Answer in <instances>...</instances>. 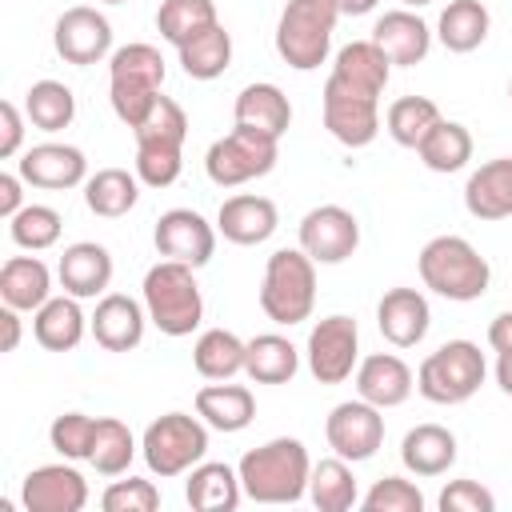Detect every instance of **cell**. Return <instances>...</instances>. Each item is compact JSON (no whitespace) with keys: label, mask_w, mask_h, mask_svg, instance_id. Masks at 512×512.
Segmentation results:
<instances>
[{"label":"cell","mask_w":512,"mask_h":512,"mask_svg":"<svg viewBox=\"0 0 512 512\" xmlns=\"http://www.w3.org/2000/svg\"><path fill=\"white\" fill-rule=\"evenodd\" d=\"M496 384L504 396H512V352H496Z\"/></svg>","instance_id":"obj_52"},{"label":"cell","mask_w":512,"mask_h":512,"mask_svg":"<svg viewBox=\"0 0 512 512\" xmlns=\"http://www.w3.org/2000/svg\"><path fill=\"white\" fill-rule=\"evenodd\" d=\"M104 512H156L160 508V488L152 480L128 476V480H112L100 496Z\"/></svg>","instance_id":"obj_46"},{"label":"cell","mask_w":512,"mask_h":512,"mask_svg":"<svg viewBox=\"0 0 512 512\" xmlns=\"http://www.w3.org/2000/svg\"><path fill=\"white\" fill-rule=\"evenodd\" d=\"M60 228H64V220H60V212L48 208V204H24V208L8 220V236H12V244L24 248V252H44V248H52V244L60 240Z\"/></svg>","instance_id":"obj_43"},{"label":"cell","mask_w":512,"mask_h":512,"mask_svg":"<svg viewBox=\"0 0 512 512\" xmlns=\"http://www.w3.org/2000/svg\"><path fill=\"white\" fill-rule=\"evenodd\" d=\"M432 308L420 288H388L376 304V328L392 348H416L428 336Z\"/></svg>","instance_id":"obj_20"},{"label":"cell","mask_w":512,"mask_h":512,"mask_svg":"<svg viewBox=\"0 0 512 512\" xmlns=\"http://www.w3.org/2000/svg\"><path fill=\"white\" fill-rule=\"evenodd\" d=\"M136 136V176L148 188H168L180 180L184 168V140H188V116L172 96H160L156 108L132 128Z\"/></svg>","instance_id":"obj_6"},{"label":"cell","mask_w":512,"mask_h":512,"mask_svg":"<svg viewBox=\"0 0 512 512\" xmlns=\"http://www.w3.org/2000/svg\"><path fill=\"white\" fill-rule=\"evenodd\" d=\"M136 456V436L124 420L116 416H100L96 420V440H92V456L88 464L100 472V476H124L128 464Z\"/></svg>","instance_id":"obj_42"},{"label":"cell","mask_w":512,"mask_h":512,"mask_svg":"<svg viewBox=\"0 0 512 512\" xmlns=\"http://www.w3.org/2000/svg\"><path fill=\"white\" fill-rule=\"evenodd\" d=\"M340 8L332 0H288L280 20H276V52L288 68L312 72L328 60L332 52V32H336Z\"/></svg>","instance_id":"obj_8"},{"label":"cell","mask_w":512,"mask_h":512,"mask_svg":"<svg viewBox=\"0 0 512 512\" xmlns=\"http://www.w3.org/2000/svg\"><path fill=\"white\" fill-rule=\"evenodd\" d=\"M280 228V212L268 196H256V192H240V196H228L216 212V232L228 240V244H240V248H256L264 244L272 232Z\"/></svg>","instance_id":"obj_21"},{"label":"cell","mask_w":512,"mask_h":512,"mask_svg":"<svg viewBox=\"0 0 512 512\" xmlns=\"http://www.w3.org/2000/svg\"><path fill=\"white\" fill-rule=\"evenodd\" d=\"M488 344H492V352H512V308L488 324Z\"/></svg>","instance_id":"obj_50"},{"label":"cell","mask_w":512,"mask_h":512,"mask_svg":"<svg viewBox=\"0 0 512 512\" xmlns=\"http://www.w3.org/2000/svg\"><path fill=\"white\" fill-rule=\"evenodd\" d=\"M400 4H404V8H412V12H416V8H428V4H436V0H400Z\"/></svg>","instance_id":"obj_54"},{"label":"cell","mask_w":512,"mask_h":512,"mask_svg":"<svg viewBox=\"0 0 512 512\" xmlns=\"http://www.w3.org/2000/svg\"><path fill=\"white\" fill-rule=\"evenodd\" d=\"M16 172L24 176V184L32 188H48V192H64V188H76L88 180V160L76 144H32L24 148Z\"/></svg>","instance_id":"obj_19"},{"label":"cell","mask_w":512,"mask_h":512,"mask_svg":"<svg viewBox=\"0 0 512 512\" xmlns=\"http://www.w3.org/2000/svg\"><path fill=\"white\" fill-rule=\"evenodd\" d=\"M364 512H424V492L404 476H384L360 500Z\"/></svg>","instance_id":"obj_45"},{"label":"cell","mask_w":512,"mask_h":512,"mask_svg":"<svg viewBox=\"0 0 512 512\" xmlns=\"http://www.w3.org/2000/svg\"><path fill=\"white\" fill-rule=\"evenodd\" d=\"M196 416L216 432H244L256 420V396L244 384L212 380L196 392Z\"/></svg>","instance_id":"obj_27"},{"label":"cell","mask_w":512,"mask_h":512,"mask_svg":"<svg viewBox=\"0 0 512 512\" xmlns=\"http://www.w3.org/2000/svg\"><path fill=\"white\" fill-rule=\"evenodd\" d=\"M300 372V352L280 332H260L248 340L244 352V376L256 384H288Z\"/></svg>","instance_id":"obj_32"},{"label":"cell","mask_w":512,"mask_h":512,"mask_svg":"<svg viewBox=\"0 0 512 512\" xmlns=\"http://www.w3.org/2000/svg\"><path fill=\"white\" fill-rule=\"evenodd\" d=\"M496 496L480 480H452L440 492V512H492Z\"/></svg>","instance_id":"obj_47"},{"label":"cell","mask_w":512,"mask_h":512,"mask_svg":"<svg viewBox=\"0 0 512 512\" xmlns=\"http://www.w3.org/2000/svg\"><path fill=\"white\" fill-rule=\"evenodd\" d=\"M0 300L16 312H36L52 300V272L40 256H8L0 268Z\"/></svg>","instance_id":"obj_30"},{"label":"cell","mask_w":512,"mask_h":512,"mask_svg":"<svg viewBox=\"0 0 512 512\" xmlns=\"http://www.w3.org/2000/svg\"><path fill=\"white\" fill-rule=\"evenodd\" d=\"M244 352H248V340H240L228 328H208L192 344V364L204 380H232L244 372Z\"/></svg>","instance_id":"obj_35"},{"label":"cell","mask_w":512,"mask_h":512,"mask_svg":"<svg viewBox=\"0 0 512 512\" xmlns=\"http://www.w3.org/2000/svg\"><path fill=\"white\" fill-rule=\"evenodd\" d=\"M52 44H56L60 60L88 68V64H100L104 56H112V24L104 12L76 4V8L60 12V20L52 28Z\"/></svg>","instance_id":"obj_14"},{"label":"cell","mask_w":512,"mask_h":512,"mask_svg":"<svg viewBox=\"0 0 512 512\" xmlns=\"http://www.w3.org/2000/svg\"><path fill=\"white\" fill-rule=\"evenodd\" d=\"M140 296H144V308H148V324H156L172 340L192 336L204 320V296H200V284H196V268H188L180 260L152 264L144 272Z\"/></svg>","instance_id":"obj_5"},{"label":"cell","mask_w":512,"mask_h":512,"mask_svg":"<svg viewBox=\"0 0 512 512\" xmlns=\"http://www.w3.org/2000/svg\"><path fill=\"white\" fill-rule=\"evenodd\" d=\"M336 8H340V16H368L380 0H332Z\"/></svg>","instance_id":"obj_53"},{"label":"cell","mask_w":512,"mask_h":512,"mask_svg":"<svg viewBox=\"0 0 512 512\" xmlns=\"http://www.w3.org/2000/svg\"><path fill=\"white\" fill-rule=\"evenodd\" d=\"M88 332V316L76 296H52L32 312V336L48 352H72Z\"/></svg>","instance_id":"obj_26"},{"label":"cell","mask_w":512,"mask_h":512,"mask_svg":"<svg viewBox=\"0 0 512 512\" xmlns=\"http://www.w3.org/2000/svg\"><path fill=\"white\" fill-rule=\"evenodd\" d=\"M24 208V176L20 172H0V216L12 220Z\"/></svg>","instance_id":"obj_49"},{"label":"cell","mask_w":512,"mask_h":512,"mask_svg":"<svg viewBox=\"0 0 512 512\" xmlns=\"http://www.w3.org/2000/svg\"><path fill=\"white\" fill-rule=\"evenodd\" d=\"M48 440L64 460H88L92 456V440H96V416L60 412L52 420V428H48Z\"/></svg>","instance_id":"obj_44"},{"label":"cell","mask_w":512,"mask_h":512,"mask_svg":"<svg viewBox=\"0 0 512 512\" xmlns=\"http://www.w3.org/2000/svg\"><path fill=\"white\" fill-rule=\"evenodd\" d=\"M444 116H440V108H436V100H428V96H400V100H392L388 104V112H384V132L400 144V148H420V140L440 124Z\"/></svg>","instance_id":"obj_39"},{"label":"cell","mask_w":512,"mask_h":512,"mask_svg":"<svg viewBox=\"0 0 512 512\" xmlns=\"http://www.w3.org/2000/svg\"><path fill=\"white\" fill-rule=\"evenodd\" d=\"M412 388H416V376L396 352H372L356 364V396L376 404L380 412L400 408L412 396Z\"/></svg>","instance_id":"obj_23"},{"label":"cell","mask_w":512,"mask_h":512,"mask_svg":"<svg viewBox=\"0 0 512 512\" xmlns=\"http://www.w3.org/2000/svg\"><path fill=\"white\" fill-rule=\"evenodd\" d=\"M416 268H420V280L428 292L444 296V300H456V304H468V300H480L492 284V268L488 260L464 240V236H432L420 256H416Z\"/></svg>","instance_id":"obj_4"},{"label":"cell","mask_w":512,"mask_h":512,"mask_svg":"<svg viewBox=\"0 0 512 512\" xmlns=\"http://www.w3.org/2000/svg\"><path fill=\"white\" fill-rule=\"evenodd\" d=\"M416 156L424 160L428 172H460L468 160H472V132L460 124V120H440L416 148Z\"/></svg>","instance_id":"obj_38"},{"label":"cell","mask_w":512,"mask_h":512,"mask_svg":"<svg viewBox=\"0 0 512 512\" xmlns=\"http://www.w3.org/2000/svg\"><path fill=\"white\" fill-rule=\"evenodd\" d=\"M164 56L160 48L136 40V44H124L108 56V100H112V112L120 124L128 128H140V120L156 108V100L164 96Z\"/></svg>","instance_id":"obj_3"},{"label":"cell","mask_w":512,"mask_h":512,"mask_svg":"<svg viewBox=\"0 0 512 512\" xmlns=\"http://www.w3.org/2000/svg\"><path fill=\"white\" fill-rule=\"evenodd\" d=\"M304 360L316 384H344L356 364H360V328L352 316L332 312L324 320L312 324L308 344H304Z\"/></svg>","instance_id":"obj_12"},{"label":"cell","mask_w":512,"mask_h":512,"mask_svg":"<svg viewBox=\"0 0 512 512\" xmlns=\"http://www.w3.org/2000/svg\"><path fill=\"white\" fill-rule=\"evenodd\" d=\"M104 4H128V0H104Z\"/></svg>","instance_id":"obj_55"},{"label":"cell","mask_w":512,"mask_h":512,"mask_svg":"<svg viewBox=\"0 0 512 512\" xmlns=\"http://www.w3.org/2000/svg\"><path fill=\"white\" fill-rule=\"evenodd\" d=\"M0 328H4V352H16V348H20V332H24L20 312L4 304V308H0Z\"/></svg>","instance_id":"obj_51"},{"label":"cell","mask_w":512,"mask_h":512,"mask_svg":"<svg viewBox=\"0 0 512 512\" xmlns=\"http://www.w3.org/2000/svg\"><path fill=\"white\" fill-rule=\"evenodd\" d=\"M324 436H328V448L336 456H344L348 464H360V460H372L384 444V416L376 404L368 400H344L328 412L324 420Z\"/></svg>","instance_id":"obj_13"},{"label":"cell","mask_w":512,"mask_h":512,"mask_svg":"<svg viewBox=\"0 0 512 512\" xmlns=\"http://www.w3.org/2000/svg\"><path fill=\"white\" fill-rule=\"evenodd\" d=\"M508 100H512V80H508Z\"/></svg>","instance_id":"obj_56"},{"label":"cell","mask_w":512,"mask_h":512,"mask_svg":"<svg viewBox=\"0 0 512 512\" xmlns=\"http://www.w3.org/2000/svg\"><path fill=\"white\" fill-rule=\"evenodd\" d=\"M24 116L40 132H60V128H68L76 120V96L60 80H36L24 92Z\"/></svg>","instance_id":"obj_40"},{"label":"cell","mask_w":512,"mask_h":512,"mask_svg":"<svg viewBox=\"0 0 512 512\" xmlns=\"http://www.w3.org/2000/svg\"><path fill=\"white\" fill-rule=\"evenodd\" d=\"M24 112L12 100H0V156L12 160L24 148Z\"/></svg>","instance_id":"obj_48"},{"label":"cell","mask_w":512,"mask_h":512,"mask_svg":"<svg viewBox=\"0 0 512 512\" xmlns=\"http://www.w3.org/2000/svg\"><path fill=\"white\" fill-rule=\"evenodd\" d=\"M232 120L244 124V128H256V132H268V136H284L288 124H292V104L288 96L268 84V80H256L248 88H240L236 104H232Z\"/></svg>","instance_id":"obj_29"},{"label":"cell","mask_w":512,"mask_h":512,"mask_svg":"<svg viewBox=\"0 0 512 512\" xmlns=\"http://www.w3.org/2000/svg\"><path fill=\"white\" fill-rule=\"evenodd\" d=\"M212 24H220L216 0H160V8H156V32L172 48L188 44L196 32H204Z\"/></svg>","instance_id":"obj_41"},{"label":"cell","mask_w":512,"mask_h":512,"mask_svg":"<svg viewBox=\"0 0 512 512\" xmlns=\"http://www.w3.org/2000/svg\"><path fill=\"white\" fill-rule=\"evenodd\" d=\"M136 200H140V176L128 168H100L84 180V204L92 216L120 220L136 208Z\"/></svg>","instance_id":"obj_33"},{"label":"cell","mask_w":512,"mask_h":512,"mask_svg":"<svg viewBox=\"0 0 512 512\" xmlns=\"http://www.w3.org/2000/svg\"><path fill=\"white\" fill-rule=\"evenodd\" d=\"M56 280L76 300L104 296V288L112 284V252L96 240H76L64 248L60 264H56Z\"/></svg>","instance_id":"obj_24"},{"label":"cell","mask_w":512,"mask_h":512,"mask_svg":"<svg viewBox=\"0 0 512 512\" xmlns=\"http://www.w3.org/2000/svg\"><path fill=\"white\" fill-rule=\"evenodd\" d=\"M140 456H144L148 472L160 480L184 476L208 456V424L188 412H164L144 428Z\"/></svg>","instance_id":"obj_10"},{"label":"cell","mask_w":512,"mask_h":512,"mask_svg":"<svg viewBox=\"0 0 512 512\" xmlns=\"http://www.w3.org/2000/svg\"><path fill=\"white\" fill-rule=\"evenodd\" d=\"M152 244H156L160 260H180L188 268H204L216 252V228L192 208H168L152 228Z\"/></svg>","instance_id":"obj_16"},{"label":"cell","mask_w":512,"mask_h":512,"mask_svg":"<svg viewBox=\"0 0 512 512\" xmlns=\"http://www.w3.org/2000/svg\"><path fill=\"white\" fill-rule=\"evenodd\" d=\"M392 64L372 40H352L336 52L324 80V128L344 148H368L380 132V96L388 88Z\"/></svg>","instance_id":"obj_1"},{"label":"cell","mask_w":512,"mask_h":512,"mask_svg":"<svg viewBox=\"0 0 512 512\" xmlns=\"http://www.w3.org/2000/svg\"><path fill=\"white\" fill-rule=\"evenodd\" d=\"M488 28H492V16L480 0H448L440 20H436V40L448 48V52H476L484 40H488Z\"/></svg>","instance_id":"obj_34"},{"label":"cell","mask_w":512,"mask_h":512,"mask_svg":"<svg viewBox=\"0 0 512 512\" xmlns=\"http://www.w3.org/2000/svg\"><path fill=\"white\" fill-rule=\"evenodd\" d=\"M464 208L476 220H508L512 216V156L484 160L464 184Z\"/></svg>","instance_id":"obj_25"},{"label":"cell","mask_w":512,"mask_h":512,"mask_svg":"<svg viewBox=\"0 0 512 512\" xmlns=\"http://www.w3.org/2000/svg\"><path fill=\"white\" fill-rule=\"evenodd\" d=\"M300 248L316 264H344L360 248V220L340 204H320L300 220Z\"/></svg>","instance_id":"obj_15"},{"label":"cell","mask_w":512,"mask_h":512,"mask_svg":"<svg viewBox=\"0 0 512 512\" xmlns=\"http://www.w3.org/2000/svg\"><path fill=\"white\" fill-rule=\"evenodd\" d=\"M400 460L412 476H444L456 464V436L444 424H416L400 440Z\"/></svg>","instance_id":"obj_31"},{"label":"cell","mask_w":512,"mask_h":512,"mask_svg":"<svg viewBox=\"0 0 512 512\" xmlns=\"http://www.w3.org/2000/svg\"><path fill=\"white\" fill-rule=\"evenodd\" d=\"M308 500H312L320 512H348V508L360 500L352 464H348L344 456H328V460L312 464V476H308Z\"/></svg>","instance_id":"obj_37"},{"label":"cell","mask_w":512,"mask_h":512,"mask_svg":"<svg viewBox=\"0 0 512 512\" xmlns=\"http://www.w3.org/2000/svg\"><path fill=\"white\" fill-rule=\"evenodd\" d=\"M184 500H188V508H196V512H236V504L244 500L240 472H236L232 464H220V460H200V464L188 472Z\"/></svg>","instance_id":"obj_28"},{"label":"cell","mask_w":512,"mask_h":512,"mask_svg":"<svg viewBox=\"0 0 512 512\" xmlns=\"http://www.w3.org/2000/svg\"><path fill=\"white\" fill-rule=\"evenodd\" d=\"M280 160V140L256 128L236 124L228 136L212 140L204 152V172L216 188H240L256 176H268Z\"/></svg>","instance_id":"obj_11"},{"label":"cell","mask_w":512,"mask_h":512,"mask_svg":"<svg viewBox=\"0 0 512 512\" xmlns=\"http://www.w3.org/2000/svg\"><path fill=\"white\" fill-rule=\"evenodd\" d=\"M20 500L28 512H80L88 504V480L72 464H40L24 476Z\"/></svg>","instance_id":"obj_18"},{"label":"cell","mask_w":512,"mask_h":512,"mask_svg":"<svg viewBox=\"0 0 512 512\" xmlns=\"http://www.w3.org/2000/svg\"><path fill=\"white\" fill-rule=\"evenodd\" d=\"M240 488L256 504H296L308 496V476H312V456L304 440L296 436H276L264 440L260 448H248L236 464Z\"/></svg>","instance_id":"obj_2"},{"label":"cell","mask_w":512,"mask_h":512,"mask_svg":"<svg viewBox=\"0 0 512 512\" xmlns=\"http://www.w3.org/2000/svg\"><path fill=\"white\" fill-rule=\"evenodd\" d=\"M260 308L272 324H304L316 308V260L304 248H276L264 264Z\"/></svg>","instance_id":"obj_7"},{"label":"cell","mask_w":512,"mask_h":512,"mask_svg":"<svg viewBox=\"0 0 512 512\" xmlns=\"http://www.w3.org/2000/svg\"><path fill=\"white\" fill-rule=\"evenodd\" d=\"M488 376L484 352L472 340H448L436 352H428L416 368V392L428 404H464L480 392Z\"/></svg>","instance_id":"obj_9"},{"label":"cell","mask_w":512,"mask_h":512,"mask_svg":"<svg viewBox=\"0 0 512 512\" xmlns=\"http://www.w3.org/2000/svg\"><path fill=\"white\" fill-rule=\"evenodd\" d=\"M148 308L144 300H132L124 292H104L96 312L88 316V332L104 352H132L144 340Z\"/></svg>","instance_id":"obj_17"},{"label":"cell","mask_w":512,"mask_h":512,"mask_svg":"<svg viewBox=\"0 0 512 512\" xmlns=\"http://www.w3.org/2000/svg\"><path fill=\"white\" fill-rule=\"evenodd\" d=\"M176 56H180L184 76H192V80H216L232 64V32L224 24H212V28L196 32L188 44H180Z\"/></svg>","instance_id":"obj_36"},{"label":"cell","mask_w":512,"mask_h":512,"mask_svg":"<svg viewBox=\"0 0 512 512\" xmlns=\"http://www.w3.org/2000/svg\"><path fill=\"white\" fill-rule=\"evenodd\" d=\"M368 40L388 56L392 68H412V64H420V60L428 56V48H432V28H428L412 8H392V12H384V16L372 24V36H368Z\"/></svg>","instance_id":"obj_22"}]
</instances>
